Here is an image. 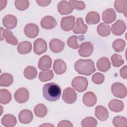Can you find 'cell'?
I'll return each mask as SVG.
<instances>
[{
  "instance_id": "6da1fadb",
  "label": "cell",
  "mask_w": 127,
  "mask_h": 127,
  "mask_svg": "<svg viewBox=\"0 0 127 127\" xmlns=\"http://www.w3.org/2000/svg\"><path fill=\"white\" fill-rule=\"evenodd\" d=\"M43 97L47 100L54 102L60 98L62 93L60 86L54 82L45 84L42 89Z\"/></svg>"
},
{
  "instance_id": "7a4b0ae2",
  "label": "cell",
  "mask_w": 127,
  "mask_h": 127,
  "mask_svg": "<svg viewBox=\"0 0 127 127\" xmlns=\"http://www.w3.org/2000/svg\"><path fill=\"white\" fill-rule=\"evenodd\" d=\"M74 69L80 74L89 76L96 71L94 63L90 59H79L74 64Z\"/></svg>"
},
{
  "instance_id": "3957f363",
  "label": "cell",
  "mask_w": 127,
  "mask_h": 127,
  "mask_svg": "<svg viewBox=\"0 0 127 127\" xmlns=\"http://www.w3.org/2000/svg\"><path fill=\"white\" fill-rule=\"evenodd\" d=\"M88 82L86 77L82 76H76L74 77L71 82L72 87L78 92H82L85 91L88 87Z\"/></svg>"
},
{
  "instance_id": "277c9868",
  "label": "cell",
  "mask_w": 127,
  "mask_h": 127,
  "mask_svg": "<svg viewBox=\"0 0 127 127\" xmlns=\"http://www.w3.org/2000/svg\"><path fill=\"white\" fill-rule=\"evenodd\" d=\"M111 91L114 96L119 98H124L126 97L127 90L126 86L121 82L114 83L111 86Z\"/></svg>"
},
{
  "instance_id": "5b68a950",
  "label": "cell",
  "mask_w": 127,
  "mask_h": 127,
  "mask_svg": "<svg viewBox=\"0 0 127 127\" xmlns=\"http://www.w3.org/2000/svg\"><path fill=\"white\" fill-rule=\"evenodd\" d=\"M77 98L76 93L71 87H68L64 90L62 98L65 103L69 104H73L76 101Z\"/></svg>"
},
{
  "instance_id": "8992f818",
  "label": "cell",
  "mask_w": 127,
  "mask_h": 127,
  "mask_svg": "<svg viewBox=\"0 0 127 127\" xmlns=\"http://www.w3.org/2000/svg\"><path fill=\"white\" fill-rule=\"evenodd\" d=\"M0 40L2 41L4 38L7 43L15 46L18 44L17 39L13 35L12 32L8 30L4 29L0 27Z\"/></svg>"
},
{
  "instance_id": "52a82bcc",
  "label": "cell",
  "mask_w": 127,
  "mask_h": 127,
  "mask_svg": "<svg viewBox=\"0 0 127 127\" xmlns=\"http://www.w3.org/2000/svg\"><path fill=\"white\" fill-rule=\"evenodd\" d=\"M29 97L28 90L24 87L18 89L14 94V98L18 103L22 104L26 102Z\"/></svg>"
},
{
  "instance_id": "ba28073f",
  "label": "cell",
  "mask_w": 127,
  "mask_h": 127,
  "mask_svg": "<svg viewBox=\"0 0 127 127\" xmlns=\"http://www.w3.org/2000/svg\"><path fill=\"white\" fill-rule=\"evenodd\" d=\"M75 17L73 15L63 17L61 21V27L65 31H69L74 28Z\"/></svg>"
},
{
  "instance_id": "9c48e42d",
  "label": "cell",
  "mask_w": 127,
  "mask_h": 127,
  "mask_svg": "<svg viewBox=\"0 0 127 127\" xmlns=\"http://www.w3.org/2000/svg\"><path fill=\"white\" fill-rule=\"evenodd\" d=\"M47 50V44L45 40L42 38H38L33 44V51L38 55H40L46 52Z\"/></svg>"
},
{
  "instance_id": "30bf717a",
  "label": "cell",
  "mask_w": 127,
  "mask_h": 127,
  "mask_svg": "<svg viewBox=\"0 0 127 127\" xmlns=\"http://www.w3.org/2000/svg\"><path fill=\"white\" fill-rule=\"evenodd\" d=\"M93 52V46L90 42H85L81 44L78 54L82 57H89Z\"/></svg>"
},
{
  "instance_id": "8fae6325",
  "label": "cell",
  "mask_w": 127,
  "mask_h": 127,
  "mask_svg": "<svg viewBox=\"0 0 127 127\" xmlns=\"http://www.w3.org/2000/svg\"><path fill=\"white\" fill-rule=\"evenodd\" d=\"M127 26L126 23L122 20H118L112 25L111 30L112 33L116 36H120L125 32Z\"/></svg>"
},
{
  "instance_id": "7c38bea8",
  "label": "cell",
  "mask_w": 127,
  "mask_h": 127,
  "mask_svg": "<svg viewBox=\"0 0 127 127\" xmlns=\"http://www.w3.org/2000/svg\"><path fill=\"white\" fill-rule=\"evenodd\" d=\"M24 32L27 37L34 38L38 35L39 29L38 26L35 24L29 23L25 26Z\"/></svg>"
},
{
  "instance_id": "4fadbf2b",
  "label": "cell",
  "mask_w": 127,
  "mask_h": 127,
  "mask_svg": "<svg viewBox=\"0 0 127 127\" xmlns=\"http://www.w3.org/2000/svg\"><path fill=\"white\" fill-rule=\"evenodd\" d=\"M41 26L45 29H52L58 24L55 18L52 16H46L41 20Z\"/></svg>"
},
{
  "instance_id": "5bb4252c",
  "label": "cell",
  "mask_w": 127,
  "mask_h": 127,
  "mask_svg": "<svg viewBox=\"0 0 127 127\" xmlns=\"http://www.w3.org/2000/svg\"><path fill=\"white\" fill-rule=\"evenodd\" d=\"M64 43L58 39H53L49 43L50 50L54 53H58L62 52L64 48Z\"/></svg>"
},
{
  "instance_id": "9a60e30c",
  "label": "cell",
  "mask_w": 127,
  "mask_h": 127,
  "mask_svg": "<svg viewBox=\"0 0 127 127\" xmlns=\"http://www.w3.org/2000/svg\"><path fill=\"white\" fill-rule=\"evenodd\" d=\"M33 119L32 112L28 109H24L20 112L18 115V119L21 124H28Z\"/></svg>"
},
{
  "instance_id": "2e32d148",
  "label": "cell",
  "mask_w": 127,
  "mask_h": 127,
  "mask_svg": "<svg viewBox=\"0 0 127 127\" xmlns=\"http://www.w3.org/2000/svg\"><path fill=\"white\" fill-rule=\"evenodd\" d=\"M58 10L62 15H67L71 13L73 10L71 4L68 1L62 0L58 3Z\"/></svg>"
},
{
  "instance_id": "e0dca14e",
  "label": "cell",
  "mask_w": 127,
  "mask_h": 127,
  "mask_svg": "<svg viewBox=\"0 0 127 127\" xmlns=\"http://www.w3.org/2000/svg\"><path fill=\"white\" fill-rule=\"evenodd\" d=\"M116 18L117 14L116 11L113 8L107 9L102 13L103 21L106 24H110L113 22Z\"/></svg>"
},
{
  "instance_id": "ac0fdd59",
  "label": "cell",
  "mask_w": 127,
  "mask_h": 127,
  "mask_svg": "<svg viewBox=\"0 0 127 127\" xmlns=\"http://www.w3.org/2000/svg\"><path fill=\"white\" fill-rule=\"evenodd\" d=\"M17 24L16 17L11 14H7L4 16L2 19L3 25L8 29L14 28Z\"/></svg>"
},
{
  "instance_id": "d6986e66",
  "label": "cell",
  "mask_w": 127,
  "mask_h": 127,
  "mask_svg": "<svg viewBox=\"0 0 127 127\" xmlns=\"http://www.w3.org/2000/svg\"><path fill=\"white\" fill-rule=\"evenodd\" d=\"M82 101L85 106L89 107H93L97 102V97L93 92H87L83 96Z\"/></svg>"
},
{
  "instance_id": "ffe728a7",
  "label": "cell",
  "mask_w": 127,
  "mask_h": 127,
  "mask_svg": "<svg viewBox=\"0 0 127 127\" xmlns=\"http://www.w3.org/2000/svg\"><path fill=\"white\" fill-rule=\"evenodd\" d=\"M52 60L50 57L48 55L42 56L39 59L38 66L39 69L42 70H49L52 66Z\"/></svg>"
},
{
  "instance_id": "44dd1931",
  "label": "cell",
  "mask_w": 127,
  "mask_h": 127,
  "mask_svg": "<svg viewBox=\"0 0 127 127\" xmlns=\"http://www.w3.org/2000/svg\"><path fill=\"white\" fill-rule=\"evenodd\" d=\"M95 115L100 121H105L109 118V112L104 106L98 105L95 108Z\"/></svg>"
},
{
  "instance_id": "7402d4cb",
  "label": "cell",
  "mask_w": 127,
  "mask_h": 127,
  "mask_svg": "<svg viewBox=\"0 0 127 127\" xmlns=\"http://www.w3.org/2000/svg\"><path fill=\"white\" fill-rule=\"evenodd\" d=\"M67 68L66 63L61 59L55 60L53 64V69L55 72L58 75L64 73Z\"/></svg>"
},
{
  "instance_id": "603a6c76",
  "label": "cell",
  "mask_w": 127,
  "mask_h": 127,
  "mask_svg": "<svg viewBox=\"0 0 127 127\" xmlns=\"http://www.w3.org/2000/svg\"><path fill=\"white\" fill-rule=\"evenodd\" d=\"M111 64L109 59L106 57L100 58L96 63L98 69L103 72L107 71L111 68Z\"/></svg>"
},
{
  "instance_id": "cb8c5ba5",
  "label": "cell",
  "mask_w": 127,
  "mask_h": 127,
  "mask_svg": "<svg viewBox=\"0 0 127 127\" xmlns=\"http://www.w3.org/2000/svg\"><path fill=\"white\" fill-rule=\"evenodd\" d=\"M88 29L87 26L84 23L81 17H78L76 19L75 26L73 29V32L76 34H85Z\"/></svg>"
},
{
  "instance_id": "d4e9b609",
  "label": "cell",
  "mask_w": 127,
  "mask_h": 127,
  "mask_svg": "<svg viewBox=\"0 0 127 127\" xmlns=\"http://www.w3.org/2000/svg\"><path fill=\"white\" fill-rule=\"evenodd\" d=\"M1 124L5 127H13L17 123L16 117L9 114H5L1 120Z\"/></svg>"
},
{
  "instance_id": "484cf974",
  "label": "cell",
  "mask_w": 127,
  "mask_h": 127,
  "mask_svg": "<svg viewBox=\"0 0 127 127\" xmlns=\"http://www.w3.org/2000/svg\"><path fill=\"white\" fill-rule=\"evenodd\" d=\"M109 108L114 112H121L124 109V104L123 101L118 99L112 100L108 104Z\"/></svg>"
},
{
  "instance_id": "4316f807",
  "label": "cell",
  "mask_w": 127,
  "mask_h": 127,
  "mask_svg": "<svg viewBox=\"0 0 127 127\" xmlns=\"http://www.w3.org/2000/svg\"><path fill=\"white\" fill-rule=\"evenodd\" d=\"M100 20V15L95 11L89 12L85 17V21L89 25L96 24L99 22Z\"/></svg>"
},
{
  "instance_id": "83f0119b",
  "label": "cell",
  "mask_w": 127,
  "mask_h": 127,
  "mask_svg": "<svg viewBox=\"0 0 127 127\" xmlns=\"http://www.w3.org/2000/svg\"><path fill=\"white\" fill-rule=\"evenodd\" d=\"M32 44L29 41H23L20 43L17 48L18 52L20 54H27L32 50Z\"/></svg>"
},
{
  "instance_id": "f1b7e54d",
  "label": "cell",
  "mask_w": 127,
  "mask_h": 127,
  "mask_svg": "<svg viewBox=\"0 0 127 127\" xmlns=\"http://www.w3.org/2000/svg\"><path fill=\"white\" fill-rule=\"evenodd\" d=\"M97 31L98 34L102 37L108 36L111 34V27L104 23H100L97 26Z\"/></svg>"
},
{
  "instance_id": "f546056e",
  "label": "cell",
  "mask_w": 127,
  "mask_h": 127,
  "mask_svg": "<svg viewBox=\"0 0 127 127\" xmlns=\"http://www.w3.org/2000/svg\"><path fill=\"white\" fill-rule=\"evenodd\" d=\"M13 82V77L9 73H3L0 77V85L3 87H8L11 85Z\"/></svg>"
},
{
  "instance_id": "4dcf8cb0",
  "label": "cell",
  "mask_w": 127,
  "mask_h": 127,
  "mask_svg": "<svg viewBox=\"0 0 127 127\" xmlns=\"http://www.w3.org/2000/svg\"><path fill=\"white\" fill-rule=\"evenodd\" d=\"M38 71L35 67L31 65L27 66L24 70L23 74L26 78L32 80L35 78L37 75Z\"/></svg>"
},
{
  "instance_id": "1f68e13d",
  "label": "cell",
  "mask_w": 127,
  "mask_h": 127,
  "mask_svg": "<svg viewBox=\"0 0 127 127\" xmlns=\"http://www.w3.org/2000/svg\"><path fill=\"white\" fill-rule=\"evenodd\" d=\"M114 6L118 12L123 13L124 15L127 17V2L126 0H116L114 2Z\"/></svg>"
},
{
  "instance_id": "d6a6232c",
  "label": "cell",
  "mask_w": 127,
  "mask_h": 127,
  "mask_svg": "<svg viewBox=\"0 0 127 127\" xmlns=\"http://www.w3.org/2000/svg\"><path fill=\"white\" fill-rule=\"evenodd\" d=\"M12 99L10 92L7 89H0V103L3 105H6L9 103Z\"/></svg>"
},
{
  "instance_id": "836d02e7",
  "label": "cell",
  "mask_w": 127,
  "mask_h": 127,
  "mask_svg": "<svg viewBox=\"0 0 127 127\" xmlns=\"http://www.w3.org/2000/svg\"><path fill=\"white\" fill-rule=\"evenodd\" d=\"M34 112L35 115L40 118L44 117L47 114V108L43 104H38L34 108Z\"/></svg>"
},
{
  "instance_id": "e575fe53",
  "label": "cell",
  "mask_w": 127,
  "mask_h": 127,
  "mask_svg": "<svg viewBox=\"0 0 127 127\" xmlns=\"http://www.w3.org/2000/svg\"><path fill=\"white\" fill-rule=\"evenodd\" d=\"M126 45L125 40L122 39H117L115 40L112 44V47L114 51L118 53L123 52Z\"/></svg>"
},
{
  "instance_id": "d590c367",
  "label": "cell",
  "mask_w": 127,
  "mask_h": 127,
  "mask_svg": "<svg viewBox=\"0 0 127 127\" xmlns=\"http://www.w3.org/2000/svg\"><path fill=\"white\" fill-rule=\"evenodd\" d=\"M54 76V74L52 70H43L39 73L38 78L42 82H46L51 80Z\"/></svg>"
},
{
  "instance_id": "8d00e7d4",
  "label": "cell",
  "mask_w": 127,
  "mask_h": 127,
  "mask_svg": "<svg viewBox=\"0 0 127 127\" xmlns=\"http://www.w3.org/2000/svg\"><path fill=\"white\" fill-rule=\"evenodd\" d=\"M97 121L92 117L85 118L81 123L82 127H95L97 126Z\"/></svg>"
},
{
  "instance_id": "74e56055",
  "label": "cell",
  "mask_w": 127,
  "mask_h": 127,
  "mask_svg": "<svg viewBox=\"0 0 127 127\" xmlns=\"http://www.w3.org/2000/svg\"><path fill=\"white\" fill-rule=\"evenodd\" d=\"M113 124L116 127H126L127 126V119L123 116H116L113 119Z\"/></svg>"
},
{
  "instance_id": "f35d334b",
  "label": "cell",
  "mask_w": 127,
  "mask_h": 127,
  "mask_svg": "<svg viewBox=\"0 0 127 127\" xmlns=\"http://www.w3.org/2000/svg\"><path fill=\"white\" fill-rule=\"evenodd\" d=\"M112 64L115 67H119L124 64L122 57L117 54H114L111 57Z\"/></svg>"
},
{
  "instance_id": "ab89813d",
  "label": "cell",
  "mask_w": 127,
  "mask_h": 127,
  "mask_svg": "<svg viewBox=\"0 0 127 127\" xmlns=\"http://www.w3.org/2000/svg\"><path fill=\"white\" fill-rule=\"evenodd\" d=\"M15 7L19 10L27 9L29 6V1L27 0H16L14 1Z\"/></svg>"
},
{
  "instance_id": "60d3db41",
  "label": "cell",
  "mask_w": 127,
  "mask_h": 127,
  "mask_svg": "<svg viewBox=\"0 0 127 127\" xmlns=\"http://www.w3.org/2000/svg\"><path fill=\"white\" fill-rule=\"evenodd\" d=\"M78 37L73 35L69 37L67 41V44L68 47L73 49H77L79 48V45L77 43Z\"/></svg>"
},
{
  "instance_id": "b9f144b4",
  "label": "cell",
  "mask_w": 127,
  "mask_h": 127,
  "mask_svg": "<svg viewBox=\"0 0 127 127\" xmlns=\"http://www.w3.org/2000/svg\"><path fill=\"white\" fill-rule=\"evenodd\" d=\"M68 2L71 4L73 9L81 10L84 9V8H85V4L82 1L70 0L68 1Z\"/></svg>"
},
{
  "instance_id": "7bdbcfd3",
  "label": "cell",
  "mask_w": 127,
  "mask_h": 127,
  "mask_svg": "<svg viewBox=\"0 0 127 127\" xmlns=\"http://www.w3.org/2000/svg\"><path fill=\"white\" fill-rule=\"evenodd\" d=\"M104 75L100 72H96L92 76V81L96 84H102L104 81Z\"/></svg>"
},
{
  "instance_id": "ee69618b",
  "label": "cell",
  "mask_w": 127,
  "mask_h": 127,
  "mask_svg": "<svg viewBox=\"0 0 127 127\" xmlns=\"http://www.w3.org/2000/svg\"><path fill=\"white\" fill-rule=\"evenodd\" d=\"M72 123L67 120H63L59 122L58 125V127H73Z\"/></svg>"
},
{
  "instance_id": "f6af8a7d",
  "label": "cell",
  "mask_w": 127,
  "mask_h": 127,
  "mask_svg": "<svg viewBox=\"0 0 127 127\" xmlns=\"http://www.w3.org/2000/svg\"><path fill=\"white\" fill-rule=\"evenodd\" d=\"M120 73L121 77L125 79L127 78V66L125 65L122 67L120 71Z\"/></svg>"
},
{
  "instance_id": "bcb514c9",
  "label": "cell",
  "mask_w": 127,
  "mask_h": 127,
  "mask_svg": "<svg viewBox=\"0 0 127 127\" xmlns=\"http://www.w3.org/2000/svg\"><path fill=\"white\" fill-rule=\"evenodd\" d=\"M36 2L41 6H46L51 2V0H36Z\"/></svg>"
},
{
  "instance_id": "7dc6e473",
  "label": "cell",
  "mask_w": 127,
  "mask_h": 127,
  "mask_svg": "<svg viewBox=\"0 0 127 127\" xmlns=\"http://www.w3.org/2000/svg\"><path fill=\"white\" fill-rule=\"evenodd\" d=\"M40 127H54V125L50 124H43L42 125L40 126Z\"/></svg>"
}]
</instances>
